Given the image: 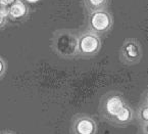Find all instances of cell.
Masks as SVG:
<instances>
[{"mask_svg":"<svg viewBox=\"0 0 148 134\" xmlns=\"http://www.w3.org/2000/svg\"><path fill=\"white\" fill-rule=\"evenodd\" d=\"M52 51L64 59L78 57V33L71 29H59L52 34L50 41Z\"/></svg>","mask_w":148,"mask_h":134,"instance_id":"cell-1","label":"cell"},{"mask_svg":"<svg viewBox=\"0 0 148 134\" xmlns=\"http://www.w3.org/2000/svg\"><path fill=\"white\" fill-rule=\"evenodd\" d=\"M127 104L128 102L122 93L116 91L105 93L99 103V114L101 119L110 124Z\"/></svg>","mask_w":148,"mask_h":134,"instance_id":"cell-2","label":"cell"},{"mask_svg":"<svg viewBox=\"0 0 148 134\" xmlns=\"http://www.w3.org/2000/svg\"><path fill=\"white\" fill-rule=\"evenodd\" d=\"M86 25H87L86 30L101 37L112 30L113 16L107 8L98 9L87 13Z\"/></svg>","mask_w":148,"mask_h":134,"instance_id":"cell-3","label":"cell"},{"mask_svg":"<svg viewBox=\"0 0 148 134\" xmlns=\"http://www.w3.org/2000/svg\"><path fill=\"white\" fill-rule=\"evenodd\" d=\"M102 47L100 36L85 30L78 33V57L90 58L98 54Z\"/></svg>","mask_w":148,"mask_h":134,"instance_id":"cell-4","label":"cell"},{"mask_svg":"<svg viewBox=\"0 0 148 134\" xmlns=\"http://www.w3.org/2000/svg\"><path fill=\"white\" fill-rule=\"evenodd\" d=\"M143 47L136 38H127L119 50V58L126 66H134L141 62Z\"/></svg>","mask_w":148,"mask_h":134,"instance_id":"cell-5","label":"cell"},{"mask_svg":"<svg viewBox=\"0 0 148 134\" xmlns=\"http://www.w3.org/2000/svg\"><path fill=\"white\" fill-rule=\"evenodd\" d=\"M97 123L87 115H77L72 120V134H97Z\"/></svg>","mask_w":148,"mask_h":134,"instance_id":"cell-6","label":"cell"},{"mask_svg":"<svg viewBox=\"0 0 148 134\" xmlns=\"http://www.w3.org/2000/svg\"><path fill=\"white\" fill-rule=\"evenodd\" d=\"M135 121L139 125L142 134H148V98L147 91L142 96L135 111Z\"/></svg>","mask_w":148,"mask_h":134,"instance_id":"cell-7","label":"cell"},{"mask_svg":"<svg viewBox=\"0 0 148 134\" xmlns=\"http://www.w3.org/2000/svg\"><path fill=\"white\" fill-rule=\"evenodd\" d=\"M29 7L22 0H15L8 7V18L15 22H21L29 16Z\"/></svg>","mask_w":148,"mask_h":134,"instance_id":"cell-8","label":"cell"},{"mask_svg":"<svg viewBox=\"0 0 148 134\" xmlns=\"http://www.w3.org/2000/svg\"><path fill=\"white\" fill-rule=\"evenodd\" d=\"M134 121H135V110L128 103L122 110V112L113 119V121L110 124L116 127H127Z\"/></svg>","mask_w":148,"mask_h":134,"instance_id":"cell-9","label":"cell"},{"mask_svg":"<svg viewBox=\"0 0 148 134\" xmlns=\"http://www.w3.org/2000/svg\"><path fill=\"white\" fill-rule=\"evenodd\" d=\"M108 0H83V5L86 12L89 13L98 9L106 8Z\"/></svg>","mask_w":148,"mask_h":134,"instance_id":"cell-10","label":"cell"},{"mask_svg":"<svg viewBox=\"0 0 148 134\" xmlns=\"http://www.w3.org/2000/svg\"><path fill=\"white\" fill-rule=\"evenodd\" d=\"M7 69H8L7 62L2 56H0V81L5 77L7 73Z\"/></svg>","mask_w":148,"mask_h":134,"instance_id":"cell-11","label":"cell"},{"mask_svg":"<svg viewBox=\"0 0 148 134\" xmlns=\"http://www.w3.org/2000/svg\"><path fill=\"white\" fill-rule=\"evenodd\" d=\"M15 0H0V6L9 7Z\"/></svg>","mask_w":148,"mask_h":134,"instance_id":"cell-12","label":"cell"},{"mask_svg":"<svg viewBox=\"0 0 148 134\" xmlns=\"http://www.w3.org/2000/svg\"><path fill=\"white\" fill-rule=\"evenodd\" d=\"M3 25H4V19H1V18H0V27L3 26Z\"/></svg>","mask_w":148,"mask_h":134,"instance_id":"cell-13","label":"cell"},{"mask_svg":"<svg viewBox=\"0 0 148 134\" xmlns=\"http://www.w3.org/2000/svg\"><path fill=\"white\" fill-rule=\"evenodd\" d=\"M2 134H12V133H10V132H4V133H2Z\"/></svg>","mask_w":148,"mask_h":134,"instance_id":"cell-14","label":"cell"}]
</instances>
